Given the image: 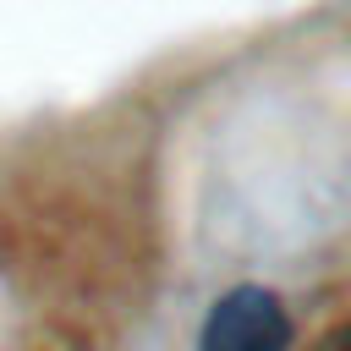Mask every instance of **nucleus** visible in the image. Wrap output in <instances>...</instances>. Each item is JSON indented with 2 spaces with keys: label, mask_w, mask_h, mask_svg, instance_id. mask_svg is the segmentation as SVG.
<instances>
[{
  "label": "nucleus",
  "mask_w": 351,
  "mask_h": 351,
  "mask_svg": "<svg viewBox=\"0 0 351 351\" xmlns=\"http://www.w3.org/2000/svg\"><path fill=\"white\" fill-rule=\"evenodd\" d=\"M346 351H351V340H346Z\"/></svg>",
  "instance_id": "nucleus-2"
},
{
  "label": "nucleus",
  "mask_w": 351,
  "mask_h": 351,
  "mask_svg": "<svg viewBox=\"0 0 351 351\" xmlns=\"http://www.w3.org/2000/svg\"><path fill=\"white\" fill-rule=\"evenodd\" d=\"M197 351H291V313L269 285H236L208 307Z\"/></svg>",
  "instance_id": "nucleus-1"
}]
</instances>
